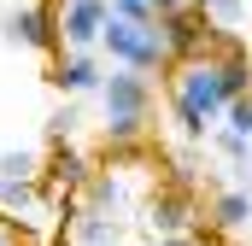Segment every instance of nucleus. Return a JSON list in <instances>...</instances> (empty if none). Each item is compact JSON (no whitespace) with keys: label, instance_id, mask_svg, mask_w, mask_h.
Segmentation results:
<instances>
[{"label":"nucleus","instance_id":"1","mask_svg":"<svg viewBox=\"0 0 252 246\" xmlns=\"http://www.w3.org/2000/svg\"><path fill=\"white\" fill-rule=\"evenodd\" d=\"M229 112V94H223V76H217V59L199 53V59H176L170 64V123L182 141H205Z\"/></svg>","mask_w":252,"mask_h":246},{"label":"nucleus","instance_id":"2","mask_svg":"<svg viewBox=\"0 0 252 246\" xmlns=\"http://www.w3.org/2000/svg\"><path fill=\"white\" fill-rule=\"evenodd\" d=\"M100 47L112 53V64L141 70V76H153V70H170V53H164V35H158V24H124V18H106V30H100Z\"/></svg>","mask_w":252,"mask_h":246},{"label":"nucleus","instance_id":"3","mask_svg":"<svg viewBox=\"0 0 252 246\" xmlns=\"http://www.w3.org/2000/svg\"><path fill=\"white\" fill-rule=\"evenodd\" d=\"M135 211H141V229H147L153 241H164V235H193V229H199V193H193V187L158 182Z\"/></svg>","mask_w":252,"mask_h":246},{"label":"nucleus","instance_id":"4","mask_svg":"<svg viewBox=\"0 0 252 246\" xmlns=\"http://www.w3.org/2000/svg\"><path fill=\"white\" fill-rule=\"evenodd\" d=\"M6 41L12 47H35V53H64L59 41V0H41V6H12L0 18Z\"/></svg>","mask_w":252,"mask_h":246},{"label":"nucleus","instance_id":"5","mask_svg":"<svg viewBox=\"0 0 252 246\" xmlns=\"http://www.w3.org/2000/svg\"><path fill=\"white\" fill-rule=\"evenodd\" d=\"M100 100H106V123H147L153 118V76L118 64V70L100 82Z\"/></svg>","mask_w":252,"mask_h":246},{"label":"nucleus","instance_id":"6","mask_svg":"<svg viewBox=\"0 0 252 246\" xmlns=\"http://www.w3.org/2000/svg\"><path fill=\"white\" fill-rule=\"evenodd\" d=\"M158 35H164V53H170V64H176V59H199V53L211 47V24H205V12H199L193 0L158 18Z\"/></svg>","mask_w":252,"mask_h":246},{"label":"nucleus","instance_id":"7","mask_svg":"<svg viewBox=\"0 0 252 246\" xmlns=\"http://www.w3.org/2000/svg\"><path fill=\"white\" fill-rule=\"evenodd\" d=\"M106 18H112L106 0H59V41L70 47V53H94Z\"/></svg>","mask_w":252,"mask_h":246},{"label":"nucleus","instance_id":"8","mask_svg":"<svg viewBox=\"0 0 252 246\" xmlns=\"http://www.w3.org/2000/svg\"><path fill=\"white\" fill-rule=\"evenodd\" d=\"M47 82H53L59 94L76 100V94H94V88L106 82V70H100L94 53H59V64H53V76H47Z\"/></svg>","mask_w":252,"mask_h":246},{"label":"nucleus","instance_id":"9","mask_svg":"<svg viewBox=\"0 0 252 246\" xmlns=\"http://www.w3.org/2000/svg\"><path fill=\"white\" fill-rule=\"evenodd\" d=\"M252 223V193L247 187H223L217 199H211V229L217 235H235V229H247Z\"/></svg>","mask_w":252,"mask_h":246},{"label":"nucleus","instance_id":"10","mask_svg":"<svg viewBox=\"0 0 252 246\" xmlns=\"http://www.w3.org/2000/svg\"><path fill=\"white\" fill-rule=\"evenodd\" d=\"M193 6L205 12V24L217 35H241V24H247V0H193Z\"/></svg>","mask_w":252,"mask_h":246},{"label":"nucleus","instance_id":"11","mask_svg":"<svg viewBox=\"0 0 252 246\" xmlns=\"http://www.w3.org/2000/svg\"><path fill=\"white\" fill-rule=\"evenodd\" d=\"M205 141H211V153H223L229 164H241V158L252 153V141H247V135H235V129H223V123H217V129H211Z\"/></svg>","mask_w":252,"mask_h":246},{"label":"nucleus","instance_id":"12","mask_svg":"<svg viewBox=\"0 0 252 246\" xmlns=\"http://www.w3.org/2000/svg\"><path fill=\"white\" fill-rule=\"evenodd\" d=\"M0 176H24V182H35V176H41V158H35V153H0Z\"/></svg>","mask_w":252,"mask_h":246},{"label":"nucleus","instance_id":"13","mask_svg":"<svg viewBox=\"0 0 252 246\" xmlns=\"http://www.w3.org/2000/svg\"><path fill=\"white\" fill-rule=\"evenodd\" d=\"M76 106H59V112H53V118H47V141H53V147H64V141H70V135H76Z\"/></svg>","mask_w":252,"mask_h":246},{"label":"nucleus","instance_id":"14","mask_svg":"<svg viewBox=\"0 0 252 246\" xmlns=\"http://www.w3.org/2000/svg\"><path fill=\"white\" fill-rule=\"evenodd\" d=\"M223 129H235V135H247V141H252V94L229 100V112H223Z\"/></svg>","mask_w":252,"mask_h":246},{"label":"nucleus","instance_id":"15","mask_svg":"<svg viewBox=\"0 0 252 246\" xmlns=\"http://www.w3.org/2000/svg\"><path fill=\"white\" fill-rule=\"evenodd\" d=\"M112 6V18H124V24H158V12L147 6V0H106Z\"/></svg>","mask_w":252,"mask_h":246},{"label":"nucleus","instance_id":"16","mask_svg":"<svg viewBox=\"0 0 252 246\" xmlns=\"http://www.w3.org/2000/svg\"><path fill=\"white\" fill-rule=\"evenodd\" d=\"M24 241H30V235H18V229H12V223L0 217V246H24Z\"/></svg>","mask_w":252,"mask_h":246},{"label":"nucleus","instance_id":"17","mask_svg":"<svg viewBox=\"0 0 252 246\" xmlns=\"http://www.w3.org/2000/svg\"><path fill=\"white\" fill-rule=\"evenodd\" d=\"M235 182H241V187H247V193H252V153H247V158H241V164H235Z\"/></svg>","mask_w":252,"mask_h":246},{"label":"nucleus","instance_id":"18","mask_svg":"<svg viewBox=\"0 0 252 246\" xmlns=\"http://www.w3.org/2000/svg\"><path fill=\"white\" fill-rule=\"evenodd\" d=\"M147 6H153V12L164 18V12H176V6H188V0H147Z\"/></svg>","mask_w":252,"mask_h":246},{"label":"nucleus","instance_id":"19","mask_svg":"<svg viewBox=\"0 0 252 246\" xmlns=\"http://www.w3.org/2000/svg\"><path fill=\"white\" fill-rule=\"evenodd\" d=\"M247 12H252V0H247Z\"/></svg>","mask_w":252,"mask_h":246},{"label":"nucleus","instance_id":"20","mask_svg":"<svg viewBox=\"0 0 252 246\" xmlns=\"http://www.w3.org/2000/svg\"><path fill=\"white\" fill-rule=\"evenodd\" d=\"M247 59H252V53H247Z\"/></svg>","mask_w":252,"mask_h":246}]
</instances>
